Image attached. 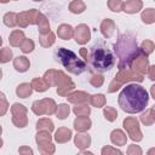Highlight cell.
I'll return each instance as SVG.
<instances>
[{"instance_id":"1","label":"cell","mask_w":155,"mask_h":155,"mask_svg":"<svg viewBox=\"0 0 155 155\" xmlns=\"http://www.w3.org/2000/svg\"><path fill=\"white\" fill-rule=\"evenodd\" d=\"M114 52L119 59V70L131 69L132 62L143 53L140 47H138L137 36L132 33H124L117 36V40L114 44Z\"/></svg>"},{"instance_id":"2","label":"cell","mask_w":155,"mask_h":155,"mask_svg":"<svg viewBox=\"0 0 155 155\" xmlns=\"http://www.w3.org/2000/svg\"><path fill=\"white\" fill-rule=\"evenodd\" d=\"M148 92L144 87L137 84L126 85V87L122 88L117 98L119 107L128 114H137L143 111L148 105Z\"/></svg>"},{"instance_id":"3","label":"cell","mask_w":155,"mask_h":155,"mask_svg":"<svg viewBox=\"0 0 155 155\" xmlns=\"http://www.w3.org/2000/svg\"><path fill=\"white\" fill-rule=\"evenodd\" d=\"M87 63L94 73L99 74L108 71L114 67L115 57L103 41H98L90 48Z\"/></svg>"},{"instance_id":"4","label":"cell","mask_w":155,"mask_h":155,"mask_svg":"<svg viewBox=\"0 0 155 155\" xmlns=\"http://www.w3.org/2000/svg\"><path fill=\"white\" fill-rule=\"evenodd\" d=\"M53 56H54V59L58 63H61L71 74L79 75L87 70L86 62L84 59H81L80 57H78L76 53H74L73 51H70L68 48L59 47L54 51Z\"/></svg>"},{"instance_id":"5","label":"cell","mask_w":155,"mask_h":155,"mask_svg":"<svg viewBox=\"0 0 155 155\" xmlns=\"http://www.w3.org/2000/svg\"><path fill=\"white\" fill-rule=\"evenodd\" d=\"M144 80L143 75L134 73L131 69H125V70H119V73L115 75V78L111 80V82L109 84L108 87V92L113 93L116 92L120 87H122L125 84L130 82V81H136V82H142Z\"/></svg>"},{"instance_id":"6","label":"cell","mask_w":155,"mask_h":155,"mask_svg":"<svg viewBox=\"0 0 155 155\" xmlns=\"http://www.w3.org/2000/svg\"><path fill=\"white\" fill-rule=\"evenodd\" d=\"M44 80L50 85V86H57V88L68 86L74 84L73 80L62 70H56V69H48L44 74Z\"/></svg>"},{"instance_id":"7","label":"cell","mask_w":155,"mask_h":155,"mask_svg":"<svg viewBox=\"0 0 155 155\" xmlns=\"http://www.w3.org/2000/svg\"><path fill=\"white\" fill-rule=\"evenodd\" d=\"M57 104L52 98H44V99H39L33 102L31 104V111L38 115H53L57 111Z\"/></svg>"},{"instance_id":"8","label":"cell","mask_w":155,"mask_h":155,"mask_svg":"<svg viewBox=\"0 0 155 155\" xmlns=\"http://www.w3.org/2000/svg\"><path fill=\"white\" fill-rule=\"evenodd\" d=\"M28 109L21 104V103H15L11 107V114H12V124L16 127L23 128L28 125V117H27Z\"/></svg>"},{"instance_id":"9","label":"cell","mask_w":155,"mask_h":155,"mask_svg":"<svg viewBox=\"0 0 155 155\" xmlns=\"http://www.w3.org/2000/svg\"><path fill=\"white\" fill-rule=\"evenodd\" d=\"M122 125H124V128L126 130L127 134L130 136V138L133 142H140L143 139V134H142V131L139 128V122L136 117L127 116L126 119H124Z\"/></svg>"},{"instance_id":"10","label":"cell","mask_w":155,"mask_h":155,"mask_svg":"<svg viewBox=\"0 0 155 155\" xmlns=\"http://www.w3.org/2000/svg\"><path fill=\"white\" fill-rule=\"evenodd\" d=\"M40 15V11L36 8H31L28 11H23L18 13L17 17V25L21 28H25L29 24H36L38 23V17Z\"/></svg>"},{"instance_id":"11","label":"cell","mask_w":155,"mask_h":155,"mask_svg":"<svg viewBox=\"0 0 155 155\" xmlns=\"http://www.w3.org/2000/svg\"><path fill=\"white\" fill-rule=\"evenodd\" d=\"M74 39L79 45H85L90 41L91 39V29L87 24H79L75 28V33H74Z\"/></svg>"},{"instance_id":"12","label":"cell","mask_w":155,"mask_h":155,"mask_svg":"<svg viewBox=\"0 0 155 155\" xmlns=\"http://www.w3.org/2000/svg\"><path fill=\"white\" fill-rule=\"evenodd\" d=\"M148 69H149V59L143 53L139 57H137L131 64V70L140 75H144L145 73H148Z\"/></svg>"},{"instance_id":"13","label":"cell","mask_w":155,"mask_h":155,"mask_svg":"<svg viewBox=\"0 0 155 155\" xmlns=\"http://www.w3.org/2000/svg\"><path fill=\"white\" fill-rule=\"evenodd\" d=\"M67 99L69 103H73L75 105L76 104H87V103H90L91 96L84 91H74L67 97Z\"/></svg>"},{"instance_id":"14","label":"cell","mask_w":155,"mask_h":155,"mask_svg":"<svg viewBox=\"0 0 155 155\" xmlns=\"http://www.w3.org/2000/svg\"><path fill=\"white\" fill-rule=\"evenodd\" d=\"M92 126V121L88 116H78L74 120V128L78 133H84L88 131Z\"/></svg>"},{"instance_id":"15","label":"cell","mask_w":155,"mask_h":155,"mask_svg":"<svg viewBox=\"0 0 155 155\" xmlns=\"http://www.w3.org/2000/svg\"><path fill=\"white\" fill-rule=\"evenodd\" d=\"M99 29H101L102 35H103L105 39H109V38L113 36V34H114V31H115V29H116V25H115V23H114L113 19L105 18V19L102 21Z\"/></svg>"},{"instance_id":"16","label":"cell","mask_w":155,"mask_h":155,"mask_svg":"<svg viewBox=\"0 0 155 155\" xmlns=\"http://www.w3.org/2000/svg\"><path fill=\"white\" fill-rule=\"evenodd\" d=\"M74 144L80 150H85L91 145V136L87 133H76L74 136Z\"/></svg>"},{"instance_id":"17","label":"cell","mask_w":155,"mask_h":155,"mask_svg":"<svg viewBox=\"0 0 155 155\" xmlns=\"http://www.w3.org/2000/svg\"><path fill=\"white\" fill-rule=\"evenodd\" d=\"M143 7V2L140 0H127L122 2V11L126 13H137Z\"/></svg>"},{"instance_id":"18","label":"cell","mask_w":155,"mask_h":155,"mask_svg":"<svg viewBox=\"0 0 155 155\" xmlns=\"http://www.w3.org/2000/svg\"><path fill=\"white\" fill-rule=\"evenodd\" d=\"M74 33H75V29L70 24L63 23L57 28V35L59 39H63V40H70L71 38H74Z\"/></svg>"},{"instance_id":"19","label":"cell","mask_w":155,"mask_h":155,"mask_svg":"<svg viewBox=\"0 0 155 155\" xmlns=\"http://www.w3.org/2000/svg\"><path fill=\"white\" fill-rule=\"evenodd\" d=\"M71 130H69L68 127H59L56 133H54V140L59 144H63V143H67L71 139Z\"/></svg>"},{"instance_id":"20","label":"cell","mask_w":155,"mask_h":155,"mask_svg":"<svg viewBox=\"0 0 155 155\" xmlns=\"http://www.w3.org/2000/svg\"><path fill=\"white\" fill-rule=\"evenodd\" d=\"M25 39H27V38H25L24 33H23L22 30H19V29H16V30H13V31L10 34L8 42H10V45L13 46V47H18V46L21 47V45L24 42Z\"/></svg>"},{"instance_id":"21","label":"cell","mask_w":155,"mask_h":155,"mask_svg":"<svg viewBox=\"0 0 155 155\" xmlns=\"http://www.w3.org/2000/svg\"><path fill=\"white\" fill-rule=\"evenodd\" d=\"M29 67H30V62H29V59H28L27 57H24V56H18V57H16V58L13 59V68H15L17 71H19V73L27 71V70L29 69Z\"/></svg>"},{"instance_id":"22","label":"cell","mask_w":155,"mask_h":155,"mask_svg":"<svg viewBox=\"0 0 155 155\" xmlns=\"http://www.w3.org/2000/svg\"><path fill=\"white\" fill-rule=\"evenodd\" d=\"M110 140H111L113 144L121 147V145H126L127 137H126V134H125L121 130H117V128H116V130H114V131L110 133Z\"/></svg>"},{"instance_id":"23","label":"cell","mask_w":155,"mask_h":155,"mask_svg":"<svg viewBox=\"0 0 155 155\" xmlns=\"http://www.w3.org/2000/svg\"><path fill=\"white\" fill-rule=\"evenodd\" d=\"M36 25H38V30H39V33H40V35H45V34H48L51 30H50V22H48V19H47V17L45 16V15H42L41 12H40V15H39V17H38V23H36Z\"/></svg>"},{"instance_id":"24","label":"cell","mask_w":155,"mask_h":155,"mask_svg":"<svg viewBox=\"0 0 155 155\" xmlns=\"http://www.w3.org/2000/svg\"><path fill=\"white\" fill-rule=\"evenodd\" d=\"M30 84H31L33 90H35L36 92H45V91H47V90L51 87V86L44 80V78H34Z\"/></svg>"},{"instance_id":"25","label":"cell","mask_w":155,"mask_h":155,"mask_svg":"<svg viewBox=\"0 0 155 155\" xmlns=\"http://www.w3.org/2000/svg\"><path fill=\"white\" fill-rule=\"evenodd\" d=\"M31 92H33L31 84H28V82H23V84L18 85L16 88V94L19 98H27L31 94Z\"/></svg>"},{"instance_id":"26","label":"cell","mask_w":155,"mask_h":155,"mask_svg":"<svg viewBox=\"0 0 155 155\" xmlns=\"http://www.w3.org/2000/svg\"><path fill=\"white\" fill-rule=\"evenodd\" d=\"M36 131H47V132H52L54 130V125L52 122V120L47 119V117H44V119H40L38 120L36 122Z\"/></svg>"},{"instance_id":"27","label":"cell","mask_w":155,"mask_h":155,"mask_svg":"<svg viewBox=\"0 0 155 155\" xmlns=\"http://www.w3.org/2000/svg\"><path fill=\"white\" fill-rule=\"evenodd\" d=\"M140 19L145 24L155 23V8L149 7V8L143 10V12L140 13Z\"/></svg>"},{"instance_id":"28","label":"cell","mask_w":155,"mask_h":155,"mask_svg":"<svg viewBox=\"0 0 155 155\" xmlns=\"http://www.w3.org/2000/svg\"><path fill=\"white\" fill-rule=\"evenodd\" d=\"M85 10H86V4L81 0H74L69 4V11L71 13L79 15V13H82Z\"/></svg>"},{"instance_id":"29","label":"cell","mask_w":155,"mask_h":155,"mask_svg":"<svg viewBox=\"0 0 155 155\" xmlns=\"http://www.w3.org/2000/svg\"><path fill=\"white\" fill-rule=\"evenodd\" d=\"M54 40H56V36L52 31H50L48 34H45V35H40L39 36V42L42 47H46L48 48L50 46H52L54 44Z\"/></svg>"},{"instance_id":"30","label":"cell","mask_w":155,"mask_h":155,"mask_svg":"<svg viewBox=\"0 0 155 155\" xmlns=\"http://www.w3.org/2000/svg\"><path fill=\"white\" fill-rule=\"evenodd\" d=\"M35 140L38 143V145L40 144H47V143H52V136L51 132L47 131H38L36 136H35Z\"/></svg>"},{"instance_id":"31","label":"cell","mask_w":155,"mask_h":155,"mask_svg":"<svg viewBox=\"0 0 155 155\" xmlns=\"http://www.w3.org/2000/svg\"><path fill=\"white\" fill-rule=\"evenodd\" d=\"M73 113L76 116H88L91 113V108L88 107V104H76L75 107H73Z\"/></svg>"},{"instance_id":"32","label":"cell","mask_w":155,"mask_h":155,"mask_svg":"<svg viewBox=\"0 0 155 155\" xmlns=\"http://www.w3.org/2000/svg\"><path fill=\"white\" fill-rule=\"evenodd\" d=\"M69 113H70V107L65 103H61L58 104L57 107V111H56V116L59 119V120H64L69 116Z\"/></svg>"},{"instance_id":"33","label":"cell","mask_w":155,"mask_h":155,"mask_svg":"<svg viewBox=\"0 0 155 155\" xmlns=\"http://www.w3.org/2000/svg\"><path fill=\"white\" fill-rule=\"evenodd\" d=\"M17 17H18V13H15V12H7L5 13L2 21H4V24L10 27V28H15L17 25Z\"/></svg>"},{"instance_id":"34","label":"cell","mask_w":155,"mask_h":155,"mask_svg":"<svg viewBox=\"0 0 155 155\" xmlns=\"http://www.w3.org/2000/svg\"><path fill=\"white\" fill-rule=\"evenodd\" d=\"M90 103H91V105H93L96 108H103L105 105V97L102 93L93 94V96H91Z\"/></svg>"},{"instance_id":"35","label":"cell","mask_w":155,"mask_h":155,"mask_svg":"<svg viewBox=\"0 0 155 155\" xmlns=\"http://www.w3.org/2000/svg\"><path fill=\"white\" fill-rule=\"evenodd\" d=\"M154 50H155V44L153 41H150V40L142 41V44H140V51L143 52V54H145L148 57L150 53L154 52Z\"/></svg>"},{"instance_id":"36","label":"cell","mask_w":155,"mask_h":155,"mask_svg":"<svg viewBox=\"0 0 155 155\" xmlns=\"http://www.w3.org/2000/svg\"><path fill=\"white\" fill-rule=\"evenodd\" d=\"M103 115H104V117H105L108 121L113 122V121H115L116 117H117V111H116V109L113 108V107H104V109H103Z\"/></svg>"},{"instance_id":"37","label":"cell","mask_w":155,"mask_h":155,"mask_svg":"<svg viewBox=\"0 0 155 155\" xmlns=\"http://www.w3.org/2000/svg\"><path fill=\"white\" fill-rule=\"evenodd\" d=\"M38 149L41 155H52L56 151V147L53 143H47V144H40L38 145Z\"/></svg>"},{"instance_id":"38","label":"cell","mask_w":155,"mask_h":155,"mask_svg":"<svg viewBox=\"0 0 155 155\" xmlns=\"http://www.w3.org/2000/svg\"><path fill=\"white\" fill-rule=\"evenodd\" d=\"M90 84L93 86V87H101L103 84H104V76L102 74H98V73H93L90 78Z\"/></svg>"},{"instance_id":"39","label":"cell","mask_w":155,"mask_h":155,"mask_svg":"<svg viewBox=\"0 0 155 155\" xmlns=\"http://www.w3.org/2000/svg\"><path fill=\"white\" fill-rule=\"evenodd\" d=\"M34 47H35L34 41H33L31 39H25L24 42L21 45V51H22L23 53H30V52H33Z\"/></svg>"},{"instance_id":"40","label":"cell","mask_w":155,"mask_h":155,"mask_svg":"<svg viewBox=\"0 0 155 155\" xmlns=\"http://www.w3.org/2000/svg\"><path fill=\"white\" fill-rule=\"evenodd\" d=\"M12 58V51L8 47H2L0 51V62L1 63H7Z\"/></svg>"},{"instance_id":"41","label":"cell","mask_w":155,"mask_h":155,"mask_svg":"<svg viewBox=\"0 0 155 155\" xmlns=\"http://www.w3.org/2000/svg\"><path fill=\"white\" fill-rule=\"evenodd\" d=\"M140 121H142V124L145 125V126H150V125H153V124L155 122V120L153 119V116H151L149 109H147V110L140 115Z\"/></svg>"},{"instance_id":"42","label":"cell","mask_w":155,"mask_h":155,"mask_svg":"<svg viewBox=\"0 0 155 155\" xmlns=\"http://www.w3.org/2000/svg\"><path fill=\"white\" fill-rule=\"evenodd\" d=\"M122 2L124 1H120V0H109L108 7H109V10H111L114 12H120V11H122Z\"/></svg>"},{"instance_id":"43","label":"cell","mask_w":155,"mask_h":155,"mask_svg":"<svg viewBox=\"0 0 155 155\" xmlns=\"http://www.w3.org/2000/svg\"><path fill=\"white\" fill-rule=\"evenodd\" d=\"M102 155H124L121 150L113 148L110 145H105L102 148Z\"/></svg>"},{"instance_id":"44","label":"cell","mask_w":155,"mask_h":155,"mask_svg":"<svg viewBox=\"0 0 155 155\" xmlns=\"http://www.w3.org/2000/svg\"><path fill=\"white\" fill-rule=\"evenodd\" d=\"M75 88V84H71V85H68V86H64V87H61V88H57V93L62 97H68L73 90Z\"/></svg>"},{"instance_id":"45","label":"cell","mask_w":155,"mask_h":155,"mask_svg":"<svg viewBox=\"0 0 155 155\" xmlns=\"http://www.w3.org/2000/svg\"><path fill=\"white\" fill-rule=\"evenodd\" d=\"M126 154L127 155H143V151H142V148L139 145L131 144V145H128Z\"/></svg>"},{"instance_id":"46","label":"cell","mask_w":155,"mask_h":155,"mask_svg":"<svg viewBox=\"0 0 155 155\" xmlns=\"http://www.w3.org/2000/svg\"><path fill=\"white\" fill-rule=\"evenodd\" d=\"M0 102H1V104H0V115L4 116L5 113H6L7 109H8V103H7V101H6V98H5V94H4L2 92L0 93Z\"/></svg>"},{"instance_id":"47","label":"cell","mask_w":155,"mask_h":155,"mask_svg":"<svg viewBox=\"0 0 155 155\" xmlns=\"http://www.w3.org/2000/svg\"><path fill=\"white\" fill-rule=\"evenodd\" d=\"M18 153H19L21 155H34L33 149L29 148V147H27V145H22V147H19V148H18Z\"/></svg>"},{"instance_id":"48","label":"cell","mask_w":155,"mask_h":155,"mask_svg":"<svg viewBox=\"0 0 155 155\" xmlns=\"http://www.w3.org/2000/svg\"><path fill=\"white\" fill-rule=\"evenodd\" d=\"M148 76L151 81H155V64L154 65H149L148 69Z\"/></svg>"},{"instance_id":"49","label":"cell","mask_w":155,"mask_h":155,"mask_svg":"<svg viewBox=\"0 0 155 155\" xmlns=\"http://www.w3.org/2000/svg\"><path fill=\"white\" fill-rule=\"evenodd\" d=\"M79 54H80V56L84 58V61H85V62H87V59H88V50H87V48H85V47L80 48Z\"/></svg>"},{"instance_id":"50","label":"cell","mask_w":155,"mask_h":155,"mask_svg":"<svg viewBox=\"0 0 155 155\" xmlns=\"http://www.w3.org/2000/svg\"><path fill=\"white\" fill-rule=\"evenodd\" d=\"M150 94H151V97L155 99V85H153V86L150 87Z\"/></svg>"},{"instance_id":"51","label":"cell","mask_w":155,"mask_h":155,"mask_svg":"<svg viewBox=\"0 0 155 155\" xmlns=\"http://www.w3.org/2000/svg\"><path fill=\"white\" fill-rule=\"evenodd\" d=\"M147 155H155V148H150L147 151Z\"/></svg>"},{"instance_id":"52","label":"cell","mask_w":155,"mask_h":155,"mask_svg":"<svg viewBox=\"0 0 155 155\" xmlns=\"http://www.w3.org/2000/svg\"><path fill=\"white\" fill-rule=\"evenodd\" d=\"M149 110H150V114H151V116H153V119L155 120V105H154V107H151V108H150Z\"/></svg>"},{"instance_id":"53","label":"cell","mask_w":155,"mask_h":155,"mask_svg":"<svg viewBox=\"0 0 155 155\" xmlns=\"http://www.w3.org/2000/svg\"><path fill=\"white\" fill-rule=\"evenodd\" d=\"M78 155H92V153H90V151H85V150H81Z\"/></svg>"},{"instance_id":"54","label":"cell","mask_w":155,"mask_h":155,"mask_svg":"<svg viewBox=\"0 0 155 155\" xmlns=\"http://www.w3.org/2000/svg\"><path fill=\"white\" fill-rule=\"evenodd\" d=\"M92 155H93V154H92Z\"/></svg>"}]
</instances>
